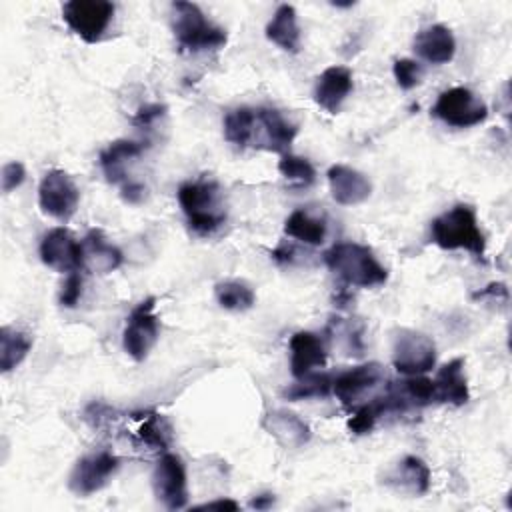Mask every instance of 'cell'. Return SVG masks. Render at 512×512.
I'll return each mask as SVG.
<instances>
[{"label": "cell", "mask_w": 512, "mask_h": 512, "mask_svg": "<svg viewBox=\"0 0 512 512\" xmlns=\"http://www.w3.org/2000/svg\"><path fill=\"white\" fill-rule=\"evenodd\" d=\"M324 262L350 286L374 288L388 280V270L378 262L374 252L358 242L334 244L324 252Z\"/></svg>", "instance_id": "obj_1"}, {"label": "cell", "mask_w": 512, "mask_h": 512, "mask_svg": "<svg viewBox=\"0 0 512 512\" xmlns=\"http://www.w3.org/2000/svg\"><path fill=\"white\" fill-rule=\"evenodd\" d=\"M178 202L192 232L208 236L226 220L220 186L214 180H190L178 188Z\"/></svg>", "instance_id": "obj_2"}, {"label": "cell", "mask_w": 512, "mask_h": 512, "mask_svg": "<svg viewBox=\"0 0 512 512\" xmlns=\"http://www.w3.org/2000/svg\"><path fill=\"white\" fill-rule=\"evenodd\" d=\"M430 236L442 250H466L476 258H484L486 240L478 228L476 212L466 204H456L430 224Z\"/></svg>", "instance_id": "obj_3"}, {"label": "cell", "mask_w": 512, "mask_h": 512, "mask_svg": "<svg viewBox=\"0 0 512 512\" xmlns=\"http://www.w3.org/2000/svg\"><path fill=\"white\" fill-rule=\"evenodd\" d=\"M172 30L178 46L188 52L216 50L226 44V32L212 24L192 2L172 4Z\"/></svg>", "instance_id": "obj_4"}, {"label": "cell", "mask_w": 512, "mask_h": 512, "mask_svg": "<svg viewBox=\"0 0 512 512\" xmlns=\"http://www.w3.org/2000/svg\"><path fill=\"white\" fill-rule=\"evenodd\" d=\"M392 364L406 376H418L432 370L436 364V346L432 338L410 328L398 330L392 344Z\"/></svg>", "instance_id": "obj_5"}, {"label": "cell", "mask_w": 512, "mask_h": 512, "mask_svg": "<svg viewBox=\"0 0 512 512\" xmlns=\"http://www.w3.org/2000/svg\"><path fill=\"white\" fill-rule=\"evenodd\" d=\"M432 114L448 126L470 128L486 120L488 106L472 90L464 86H454L438 96Z\"/></svg>", "instance_id": "obj_6"}, {"label": "cell", "mask_w": 512, "mask_h": 512, "mask_svg": "<svg viewBox=\"0 0 512 512\" xmlns=\"http://www.w3.org/2000/svg\"><path fill=\"white\" fill-rule=\"evenodd\" d=\"M114 16V4L108 0H70L62 6V18L70 30L92 44L102 38Z\"/></svg>", "instance_id": "obj_7"}, {"label": "cell", "mask_w": 512, "mask_h": 512, "mask_svg": "<svg viewBox=\"0 0 512 512\" xmlns=\"http://www.w3.org/2000/svg\"><path fill=\"white\" fill-rule=\"evenodd\" d=\"M154 306H156V298H146L136 308H132L130 316L126 318V326L122 332V346L126 354L136 362H142L158 340L160 324H158V316L154 314Z\"/></svg>", "instance_id": "obj_8"}, {"label": "cell", "mask_w": 512, "mask_h": 512, "mask_svg": "<svg viewBox=\"0 0 512 512\" xmlns=\"http://www.w3.org/2000/svg\"><path fill=\"white\" fill-rule=\"evenodd\" d=\"M80 202V190L64 170H48L38 186V204L44 214L68 222Z\"/></svg>", "instance_id": "obj_9"}, {"label": "cell", "mask_w": 512, "mask_h": 512, "mask_svg": "<svg viewBox=\"0 0 512 512\" xmlns=\"http://www.w3.org/2000/svg\"><path fill=\"white\" fill-rule=\"evenodd\" d=\"M152 488L156 498L168 510H180L188 502L186 488V468L184 462L176 454H164L154 472H152Z\"/></svg>", "instance_id": "obj_10"}, {"label": "cell", "mask_w": 512, "mask_h": 512, "mask_svg": "<svg viewBox=\"0 0 512 512\" xmlns=\"http://www.w3.org/2000/svg\"><path fill=\"white\" fill-rule=\"evenodd\" d=\"M118 466H120L118 456H114L112 452H106V450L84 456L72 468L68 486L78 496L94 494L106 486V482L116 474Z\"/></svg>", "instance_id": "obj_11"}, {"label": "cell", "mask_w": 512, "mask_h": 512, "mask_svg": "<svg viewBox=\"0 0 512 512\" xmlns=\"http://www.w3.org/2000/svg\"><path fill=\"white\" fill-rule=\"evenodd\" d=\"M42 262L56 272H78L82 268V246L66 228H52L40 242Z\"/></svg>", "instance_id": "obj_12"}, {"label": "cell", "mask_w": 512, "mask_h": 512, "mask_svg": "<svg viewBox=\"0 0 512 512\" xmlns=\"http://www.w3.org/2000/svg\"><path fill=\"white\" fill-rule=\"evenodd\" d=\"M296 124L286 120L274 108H256L252 144L270 152H286L296 138Z\"/></svg>", "instance_id": "obj_13"}, {"label": "cell", "mask_w": 512, "mask_h": 512, "mask_svg": "<svg viewBox=\"0 0 512 512\" xmlns=\"http://www.w3.org/2000/svg\"><path fill=\"white\" fill-rule=\"evenodd\" d=\"M382 378H384V372H382L380 364L368 362V364L354 366V368L342 372L340 376H336L332 380V390H334L336 398L346 408H350L358 400H362L366 392L374 390L382 382Z\"/></svg>", "instance_id": "obj_14"}, {"label": "cell", "mask_w": 512, "mask_h": 512, "mask_svg": "<svg viewBox=\"0 0 512 512\" xmlns=\"http://www.w3.org/2000/svg\"><path fill=\"white\" fill-rule=\"evenodd\" d=\"M328 184H330L332 198L342 206L362 204L372 194L370 180L362 172H358L346 164L330 166Z\"/></svg>", "instance_id": "obj_15"}, {"label": "cell", "mask_w": 512, "mask_h": 512, "mask_svg": "<svg viewBox=\"0 0 512 512\" xmlns=\"http://www.w3.org/2000/svg\"><path fill=\"white\" fill-rule=\"evenodd\" d=\"M352 90V72L346 66L326 68L314 86V100L328 114H336Z\"/></svg>", "instance_id": "obj_16"}, {"label": "cell", "mask_w": 512, "mask_h": 512, "mask_svg": "<svg viewBox=\"0 0 512 512\" xmlns=\"http://www.w3.org/2000/svg\"><path fill=\"white\" fill-rule=\"evenodd\" d=\"M326 364V348L320 336L314 332H296L290 338V370L292 376L304 378L312 374L314 368H322Z\"/></svg>", "instance_id": "obj_17"}, {"label": "cell", "mask_w": 512, "mask_h": 512, "mask_svg": "<svg viewBox=\"0 0 512 512\" xmlns=\"http://www.w3.org/2000/svg\"><path fill=\"white\" fill-rule=\"evenodd\" d=\"M414 50L422 60L430 64H446L454 58L456 40L450 28L442 24H432L416 34Z\"/></svg>", "instance_id": "obj_18"}, {"label": "cell", "mask_w": 512, "mask_h": 512, "mask_svg": "<svg viewBox=\"0 0 512 512\" xmlns=\"http://www.w3.org/2000/svg\"><path fill=\"white\" fill-rule=\"evenodd\" d=\"M82 246V268H88L90 272L108 274L114 272L122 264V252L106 240V236L100 230H90Z\"/></svg>", "instance_id": "obj_19"}, {"label": "cell", "mask_w": 512, "mask_h": 512, "mask_svg": "<svg viewBox=\"0 0 512 512\" xmlns=\"http://www.w3.org/2000/svg\"><path fill=\"white\" fill-rule=\"evenodd\" d=\"M434 386V402H446L454 406H462L468 402L470 392H468V382L464 376V360L454 358L446 362L436 378L432 380Z\"/></svg>", "instance_id": "obj_20"}, {"label": "cell", "mask_w": 512, "mask_h": 512, "mask_svg": "<svg viewBox=\"0 0 512 512\" xmlns=\"http://www.w3.org/2000/svg\"><path fill=\"white\" fill-rule=\"evenodd\" d=\"M144 152V146L132 140H116L100 152V168L110 184H126V166Z\"/></svg>", "instance_id": "obj_21"}, {"label": "cell", "mask_w": 512, "mask_h": 512, "mask_svg": "<svg viewBox=\"0 0 512 512\" xmlns=\"http://www.w3.org/2000/svg\"><path fill=\"white\" fill-rule=\"evenodd\" d=\"M264 426L284 448H300L310 440L308 424L288 410H272Z\"/></svg>", "instance_id": "obj_22"}, {"label": "cell", "mask_w": 512, "mask_h": 512, "mask_svg": "<svg viewBox=\"0 0 512 512\" xmlns=\"http://www.w3.org/2000/svg\"><path fill=\"white\" fill-rule=\"evenodd\" d=\"M266 38L286 52H298L300 28L294 6L282 4L276 8L272 20L266 24Z\"/></svg>", "instance_id": "obj_23"}, {"label": "cell", "mask_w": 512, "mask_h": 512, "mask_svg": "<svg viewBox=\"0 0 512 512\" xmlns=\"http://www.w3.org/2000/svg\"><path fill=\"white\" fill-rule=\"evenodd\" d=\"M284 234L310 246H318L326 238V222L312 212L298 208L284 222Z\"/></svg>", "instance_id": "obj_24"}, {"label": "cell", "mask_w": 512, "mask_h": 512, "mask_svg": "<svg viewBox=\"0 0 512 512\" xmlns=\"http://www.w3.org/2000/svg\"><path fill=\"white\" fill-rule=\"evenodd\" d=\"M30 348H32V340L28 338V334L16 328L4 326L0 330V370L2 372L14 370L26 358Z\"/></svg>", "instance_id": "obj_25"}, {"label": "cell", "mask_w": 512, "mask_h": 512, "mask_svg": "<svg viewBox=\"0 0 512 512\" xmlns=\"http://www.w3.org/2000/svg\"><path fill=\"white\" fill-rule=\"evenodd\" d=\"M394 480L412 494H426L430 488V468L418 456H404L396 466Z\"/></svg>", "instance_id": "obj_26"}, {"label": "cell", "mask_w": 512, "mask_h": 512, "mask_svg": "<svg viewBox=\"0 0 512 512\" xmlns=\"http://www.w3.org/2000/svg\"><path fill=\"white\" fill-rule=\"evenodd\" d=\"M254 122H256V110L242 106L226 114L224 118V138L232 142L234 146H250L252 134H254Z\"/></svg>", "instance_id": "obj_27"}, {"label": "cell", "mask_w": 512, "mask_h": 512, "mask_svg": "<svg viewBox=\"0 0 512 512\" xmlns=\"http://www.w3.org/2000/svg\"><path fill=\"white\" fill-rule=\"evenodd\" d=\"M214 294H216V300L222 308L234 310V312L248 310L256 302L254 290L248 284L240 282V280H224V282L216 284Z\"/></svg>", "instance_id": "obj_28"}, {"label": "cell", "mask_w": 512, "mask_h": 512, "mask_svg": "<svg viewBox=\"0 0 512 512\" xmlns=\"http://www.w3.org/2000/svg\"><path fill=\"white\" fill-rule=\"evenodd\" d=\"M278 170L290 184H294L298 188H306L316 180L314 166L302 156L282 154V158L278 162Z\"/></svg>", "instance_id": "obj_29"}, {"label": "cell", "mask_w": 512, "mask_h": 512, "mask_svg": "<svg viewBox=\"0 0 512 512\" xmlns=\"http://www.w3.org/2000/svg\"><path fill=\"white\" fill-rule=\"evenodd\" d=\"M302 382L292 384L284 390V398L288 400H308V398H324L332 390V378L328 374H308L300 378Z\"/></svg>", "instance_id": "obj_30"}, {"label": "cell", "mask_w": 512, "mask_h": 512, "mask_svg": "<svg viewBox=\"0 0 512 512\" xmlns=\"http://www.w3.org/2000/svg\"><path fill=\"white\" fill-rule=\"evenodd\" d=\"M138 436L144 444L154 446V448H166V444H168V428L164 426L162 418H158V416H148L140 424Z\"/></svg>", "instance_id": "obj_31"}, {"label": "cell", "mask_w": 512, "mask_h": 512, "mask_svg": "<svg viewBox=\"0 0 512 512\" xmlns=\"http://www.w3.org/2000/svg\"><path fill=\"white\" fill-rule=\"evenodd\" d=\"M392 72H394V78H396V82L402 90H412L422 80V66L416 60H410V58L396 60L394 66H392Z\"/></svg>", "instance_id": "obj_32"}, {"label": "cell", "mask_w": 512, "mask_h": 512, "mask_svg": "<svg viewBox=\"0 0 512 512\" xmlns=\"http://www.w3.org/2000/svg\"><path fill=\"white\" fill-rule=\"evenodd\" d=\"M82 296V276L78 272H72L66 276L62 288H60V304L66 308H74Z\"/></svg>", "instance_id": "obj_33"}, {"label": "cell", "mask_w": 512, "mask_h": 512, "mask_svg": "<svg viewBox=\"0 0 512 512\" xmlns=\"http://www.w3.org/2000/svg\"><path fill=\"white\" fill-rule=\"evenodd\" d=\"M26 178V170L22 162H8L2 168V192H12L18 188Z\"/></svg>", "instance_id": "obj_34"}, {"label": "cell", "mask_w": 512, "mask_h": 512, "mask_svg": "<svg viewBox=\"0 0 512 512\" xmlns=\"http://www.w3.org/2000/svg\"><path fill=\"white\" fill-rule=\"evenodd\" d=\"M164 116V106L160 104H150V106H144L136 112L134 116V124L140 126V128H150L154 122H158L160 118Z\"/></svg>", "instance_id": "obj_35"}, {"label": "cell", "mask_w": 512, "mask_h": 512, "mask_svg": "<svg viewBox=\"0 0 512 512\" xmlns=\"http://www.w3.org/2000/svg\"><path fill=\"white\" fill-rule=\"evenodd\" d=\"M122 198L130 204H138L144 198V186L136 180H128L126 184H122Z\"/></svg>", "instance_id": "obj_36"}, {"label": "cell", "mask_w": 512, "mask_h": 512, "mask_svg": "<svg viewBox=\"0 0 512 512\" xmlns=\"http://www.w3.org/2000/svg\"><path fill=\"white\" fill-rule=\"evenodd\" d=\"M200 510H238L240 506L234 502V500H212V502H206V504H202V506H198Z\"/></svg>", "instance_id": "obj_37"}, {"label": "cell", "mask_w": 512, "mask_h": 512, "mask_svg": "<svg viewBox=\"0 0 512 512\" xmlns=\"http://www.w3.org/2000/svg\"><path fill=\"white\" fill-rule=\"evenodd\" d=\"M272 504H274V496H272V494H260V496H256V498L250 502V506L256 508V510H266V508L272 506Z\"/></svg>", "instance_id": "obj_38"}]
</instances>
